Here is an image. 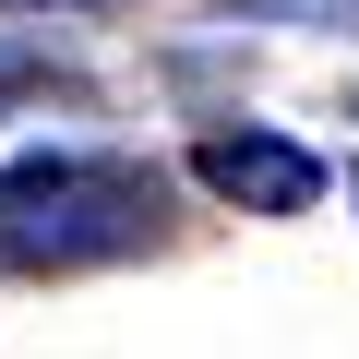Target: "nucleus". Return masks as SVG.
<instances>
[{"mask_svg": "<svg viewBox=\"0 0 359 359\" xmlns=\"http://www.w3.org/2000/svg\"><path fill=\"white\" fill-rule=\"evenodd\" d=\"M168 240V180L132 156H25L0 168V264L13 276H84Z\"/></svg>", "mask_w": 359, "mask_h": 359, "instance_id": "nucleus-1", "label": "nucleus"}, {"mask_svg": "<svg viewBox=\"0 0 359 359\" xmlns=\"http://www.w3.org/2000/svg\"><path fill=\"white\" fill-rule=\"evenodd\" d=\"M192 180H204L216 204H240V216H311V204L335 192V168H323L311 144L264 132V120H228V132H204V144H192Z\"/></svg>", "mask_w": 359, "mask_h": 359, "instance_id": "nucleus-2", "label": "nucleus"}, {"mask_svg": "<svg viewBox=\"0 0 359 359\" xmlns=\"http://www.w3.org/2000/svg\"><path fill=\"white\" fill-rule=\"evenodd\" d=\"M13 13H84V0H13Z\"/></svg>", "mask_w": 359, "mask_h": 359, "instance_id": "nucleus-3", "label": "nucleus"}, {"mask_svg": "<svg viewBox=\"0 0 359 359\" xmlns=\"http://www.w3.org/2000/svg\"><path fill=\"white\" fill-rule=\"evenodd\" d=\"M347 192H359V168H347Z\"/></svg>", "mask_w": 359, "mask_h": 359, "instance_id": "nucleus-4", "label": "nucleus"}, {"mask_svg": "<svg viewBox=\"0 0 359 359\" xmlns=\"http://www.w3.org/2000/svg\"><path fill=\"white\" fill-rule=\"evenodd\" d=\"M347 120H359V96H347Z\"/></svg>", "mask_w": 359, "mask_h": 359, "instance_id": "nucleus-5", "label": "nucleus"}]
</instances>
